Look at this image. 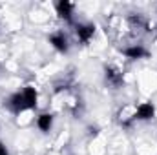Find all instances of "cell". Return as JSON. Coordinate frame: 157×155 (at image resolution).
Returning a JSON list of instances; mask_svg holds the SVG:
<instances>
[{
  "label": "cell",
  "mask_w": 157,
  "mask_h": 155,
  "mask_svg": "<svg viewBox=\"0 0 157 155\" xmlns=\"http://www.w3.org/2000/svg\"><path fill=\"white\" fill-rule=\"evenodd\" d=\"M68 110H70L75 117L80 115V112H82V100H80L78 95H71V97L68 99Z\"/></svg>",
  "instance_id": "obj_12"
},
{
  "label": "cell",
  "mask_w": 157,
  "mask_h": 155,
  "mask_svg": "<svg viewBox=\"0 0 157 155\" xmlns=\"http://www.w3.org/2000/svg\"><path fill=\"white\" fill-rule=\"evenodd\" d=\"M6 104H7V108H9L15 115H20V113H24V112H29V110L26 108V102H24V95H22V91L13 93V95L6 100Z\"/></svg>",
  "instance_id": "obj_7"
},
{
  "label": "cell",
  "mask_w": 157,
  "mask_h": 155,
  "mask_svg": "<svg viewBox=\"0 0 157 155\" xmlns=\"http://www.w3.org/2000/svg\"><path fill=\"white\" fill-rule=\"evenodd\" d=\"M104 82L112 89H119L124 84V73L115 64H106L104 66Z\"/></svg>",
  "instance_id": "obj_1"
},
{
  "label": "cell",
  "mask_w": 157,
  "mask_h": 155,
  "mask_svg": "<svg viewBox=\"0 0 157 155\" xmlns=\"http://www.w3.org/2000/svg\"><path fill=\"white\" fill-rule=\"evenodd\" d=\"M126 24L132 29V33H135V35H141V33H148L150 31V22L141 13H130L126 17Z\"/></svg>",
  "instance_id": "obj_2"
},
{
  "label": "cell",
  "mask_w": 157,
  "mask_h": 155,
  "mask_svg": "<svg viewBox=\"0 0 157 155\" xmlns=\"http://www.w3.org/2000/svg\"><path fill=\"white\" fill-rule=\"evenodd\" d=\"M22 95H24V102H26V108L31 112L37 108V102H39V93L33 86H26L22 89Z\"/></svg>",
  "instance_id": "obj_10"
},
{
  "label": "cell",
  "mask_w": 157,
  "mask_h": 155,
  "mask_svg": "<svg viewBox=\"0 0 157 155\" xmlns=\"http://www.w3.org/2000/svg\"><path fill=\"white\" fill-rule=\"evenodd\" d=\"M121 51H122V55H124L126 59H130V60H141V59H146V57L150 55V51H148L143 44H128V46H124Z\"/></svg>",
  "instance_id": "obj_6"
},
{
  "label": "cell",
  "mask_w": 157,
  "mask_h": 155,
  "mask_svg": "<svg viewBox=\"0 0 157 155\" xmlns=\"http://www.w3.org/2000/svg\"><path fill=\"white\" fill-rule=\"evenodd\" d=\"M135 110H137V120H152L155 117V106L152 102L135 104Z\"/></svg>",
  "instance_id": "obj_9"
},
{
  "label": "cell",
  "mask_w": 157,
  "mask_h": 155,
  "mask_svg": "<svg viewBox=\"0 0 157 155\" xmlns=\"http://www.w3.org/2000/svg\"><path fill=\"white\" fill-rule=\"evenodd\" d=\"M0 155H9V150L6 148V144H4V142H0Z\"/></svg>",
  "instance_id": "obj_13"
},
{
  "label": "cell",
  "mask_w": 157,
  "mask_h": 155,
  "mask_svg": "<svg viewBox=\"0 0 157 155\" xmlns=\"http://www.w3.org/2000/svg\"><path fill=\"white\" fill-rule=\"evenodd\" d=\"M75 37L80 44H90V40L95 37V26L91 22H75Z\"/></svg>",
  "instance_id": "obj_4"
},
{
  "label": "cell",
  "mask_w": 157,
  "mask_h": 155,
  "mask_svg": "<svg viewBox=\"0 0 157 155\" xmlns=\"http://www.w3.org/2000/svg\"><path fill=\"white\" fill-rule=\"evenodd\" d=\"M49 44L59 51V53H68V49H70V42H68V37H66V33L64 31H55V33H51L49 37Z\"/></svg>",
  "instance_id": "obj_8"
},
{
  "label": "cell",
  "mask_w": 157,
  "mask_h": 155,
  "mask_svg": "<svg viewBox=\"0 0 157 155\" xmlns=\"http://www.w3.org/2000/svg\"><path fill=\"white\" fill-rule=\"evenodd\" d=\"M35 124H37V128H39L42 133H49L51 128H53V115L48 113V112H44V113H40V115L37 117Z\"/></svg>",
  "instance_id": "obj_11"
},
{
  "label": "cell",
  "mask_w": 157,
  "mask_h": 155,
  "mask_svg": "<svg viewBox=\"0 0 157 155\" xmlns=\"http://www.w3.org/2000/svg\"><path fill=\"white\" fill-rule=\"evenodd\" d=\"M117 122L122 128H130L135 120H137V110H135V104H124L122 108H119L117 112Z\"/></svg>",
  "instance_id": "obj_3"
},
{
  "label": "cell",
  "mask_w": 157,
  "mask_h": 155,
  "mask_svg": "<svg viewBox=\"0 0 157 155\" xmlns=\"http://www.w3.org/2000/svg\"><path fill=\"white\" fill-rule=\"evenodd\" d=\"M55 9H57V15H59L60 20H64V22L75 26V18H73L75 6H73L71 2H68V0H59V2L55 4Z\"/></svg>",
  "instance_id": "obj_5"
}]
</instances>
